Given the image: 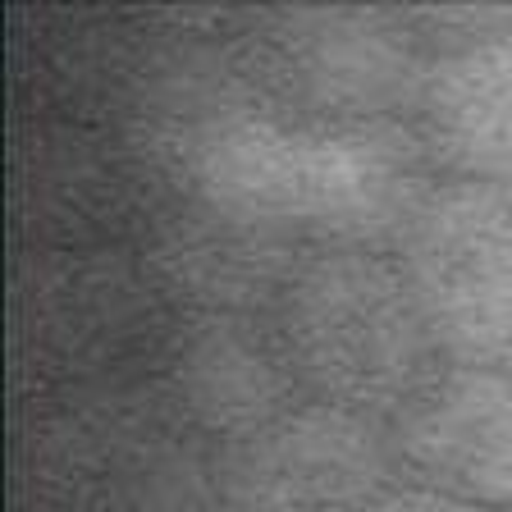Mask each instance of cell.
Listing matches in <instances>:
<instances>
[{"label":"cell","mask_w":512,"mask_h":512,"mask_svg":"<svg viewBox=\"0 0 512 512\" xmlns=\"http://www.w3.org/2000/svg\"><path fill=\"white\" fill-rule=\"evenodd\" d=\"M284 352L311 398L380 421L398 412L439 357L403 266L375 247H330L293 275Z\"/></svg>","instance_id":"cell-1"},{"label":"cell","mask_w":512,"mask_h":512,"mask_svg":"<svg viewBox=\"0 0 512 512\" xmlns=\"http://www.w3.org/2000/svg\"><path fill=\"white\" fill-rule=\"evenodd\" d=\"M389 252L439 362L512 371V183H430Z\"/></svg>","instance_id":"cell-2"},{"label":"cell","mask_w":512,"mask_h":512,"mask_svg":"<svg viewBox=\"0 0 512 512\" xmlns=\"http://www.w3.org/2000/svg\"><path fill=\"white\" fill-rule=\"evenodd\" d=\"M394 476L380 416L311 398L247 435L234 467V503L243 512H366L394 490Z\"/></svg>","instance_id":"cell-3"},{"label":"cell","mask_w":512,"mask_h":512,"mask_svg":"<svg viewBox=\"0 0 512 512\" xmlns=\"http://www.w3.org/2000/svg\"><path fill=\"white\" fill-rule=\"evenodd\" d=\"M398 480L448 499L512 508V371L439 362L384 421Z\"/></svg>","instance_id":"cell-4"},{"label":"cell","mask_w":512,"mask_h":512,"mask_svg":"<svg viewBox=\"0 0 512 512\" xmlns=\"http://www.w3.org/2000/svg\"><path fill=\"white\" fill-rule=\"evenodd\" d=\"M416 106L448 174L512 183V23L453 37L416 74Z\"/></svg>","instance_id":"cell-5"},{"label":"cell","mask_w":512,"mask_h":512,"mask_svg":"<svg viewBox=\"0 0 512 512\" xmlns=\"http://www.w3.org/2000/svg\"><path fill=\"white\" fill-rule=\"evenodd\" d=\"M366 512H490V508H476V503L448 499V494H435V490H421V485L398 480L394 490H384Z\"/></svg>","instance_id":"cell-6"},{"label":"cell","mask_w":512,"mask_h":512,"mask_svg":"<svg viewBox=\"0 0 512 512\" xmlns=\"http://www.w3.org/2000/svg\"><path fill=\"white\" fill-rule=\"evenodd\" d=\"M503 512H512V508H503Z\"/></svg>","instance_id":"cell-7"}]
</instances>
